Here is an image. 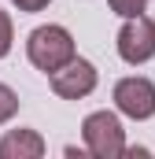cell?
Masks as SVG:
<instances>
[{
  "mask_svg": "<svg viewBox=\"0 0 155 159\" xmlns=\"http://www.w3.org/2000/svg\"><path fill=\"white\" fill-rule=\"evenodd\" d=\"M26 56H30V63H33L37 70L52 74V70H59V67H67V63L74 59L78 48H74V37H70L67 26L48 22V26H37V30L26 37Z\"/></svg>",
  "mask_w": 155,
  "mask_h": 159,
  "instance_id": "6da1fadb",
  "label": "cell"
},
{
  "mask_svg": "<svg viewBox=\"0 0 155 159\" xmlns=\"http://www.w3.org/2000/svg\"><path fill=\"white\" fill-rule=\"evenodd\" d=\"M81 137H85V152L96 156V159L126 156V129H122L115 111H92V115H85Z\"/></svg>",
  "mask_w": 155,
  "mask_h": 159,
  "instance_id": "7a4b0ae2",
  "label": "cell"
},
{
  "mask_svg": "<svg viewBox=\"0 0 155 159\" xmlns=\"http://www.w3.org/2000/svg\"><path fill=\"white\" fill-rule=\"evenodd\" d=\"M118 56L129 63V67H140V63H148L155 56V19L148 15H133V19H126L122 22V30H118Z\"/></svg>",
  "mask_w": 155,
  "mask_h": 159,
  "instance_id": "3957f363",
  "label": "cell"
},
{
  "mask_svg": "<svg viewBox=\"0 0 155 159\" xmlns=\"http://www.w3.org/2000/svg\"><path fill=\"white\" fill-rule=\"evenodd\" d=\"M115 107L126 115V119H133V122L152 119L155 115V85L148 78H140V74L122 78L115 85Z\"/></svg>",
  "mask_w": 155,
  "mask_h": 159,
  "instance_id": "277c9868",
  "label": "cell"
},
{
  "mask_svg": "<svg viewBox=\"0 0 155 159\" xmlns=\"http://www.w3.org/2000/svg\"><path fill=\"white\" fill-rule=\"evenodd\" d=\"M48 81H52V93H55V96H63V100H81V96H89V93L96 89V67H92L89 59H78L74 56L67 67L52 70Z\"/></svg>",
  "mask_w": 155,
  "mask_h": 159,
  "instance_id": "5b68a950",
  "label": "cell"
},
{
  "mask_svg": "<svg viewBox=\"0 0 155 159\" xmlns=\"http://www.w3.org/2000/svg\"><path fill=\"white\" fill-rule=\"evenodd\" d=\"M44 137L37 129H7L0 137V159H41Z\"/></svg>",
  "mask_w": 155,
  "mask_h": 159,
  "instance_id": "8992f818",
  "label": "cell"
},
{
  "mask_svg": "<svg viewBox=\"0 0 155 159\" xmlns=\"http://www.w3.org/2000/svg\"><path fill=\"white\" fill-rule=\"evenodd\" d=\"M15 111H19V96H15V89H7L0 81V122L15 119Z\"/></svg>",
  "mask_w": 155,
  "mask_h": 159,
  "instance_id": "52a82bcc",
  "label": "cell"
},
{
  "mask_svg": "<svg viewBox=\"0 0 155 159\" xmlns=\"http://www.w3.org/2000/svg\"><path fill=\"white\" fill-rule=\"evenodd\" d=\"M111 4V11L122 15V19H133V15H144V7H148V0H107Z\"/></svg>",
  "mask_w": 155,
  "mask_h": 159,
  "instance_id": "ba28073f",
  "label": "cell"
},
{
  "mask_svg": "<svg viewBox=\"0 0 155 159\" xmlns=\"http://www.w3.org/2000/svg\"><path fill=\"white\" fill-rule=\"evenodd\" d=\"M11 41H15V26H11V15L0 7V59L11 52Z\"/></svg>",
  "mask_w": 155,
  "mask_h": 159,
  "instance_id": "9c48e42d",
  "label": "cell"
},
{
  "mask_svg": "<svg viewBox=\"0 0 155 159\" xmlns=\"http://www.w3.org/2000/svg\"><path fill=\"white\" fill-rule=\"evenodd\" d=\"M11 4H15L19 11H30V15H33V11H44L52 0H11Z\"/></svg>",
  "mask_w": 155,
  "mask_h": 159,
  "instance_id": "30bf717a",
  "label": "cell"
}]
</instances>
